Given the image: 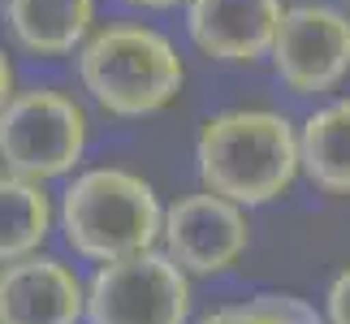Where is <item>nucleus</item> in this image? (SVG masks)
<instances>
[{"mask_svg": "<svg viewBox=\"0 0 350 324\" xmlns=\"http://www.w3.org/2000/svg\"><path fill=\"white\" fill-rule=\"evenodd\" d=\"M204 191L234 199L238 208L273 204L303 173L299 130L273 108H230L204 121L195 139Z\"/></svg>", "mask_w": 350, "mask_h": 324, "instance_id": "f257e3e1", "label": "nucleus"}, {"mask_svg": "<svg viewBox=\"0 0 350 324\" xmlns=\"http://www.w3.org/2000/svg\"><path fill=\"white\" fill-rule=\"evenodd\" d=\"M78 83L109 117H147L182 96L186 65L147 22H104L78 48Z\"/></svg>", "mask_w": 350, "mask_h": 324, "instance_id": "f03ea898", "label": "nucleus"}, {"mask_svg": "<svg viewBox=\"0 0 350 324\" xmlns=\"http://www.w3.org/2000/svg\"><path fill=\"white\" fill-rule=\"evenodd\" d=\"M61 229L78 255L109 264L152 251L165 234V208L139 173L87 169L61 199Z\"/></svg>", "mask_w": 350, "mask_h": 324, "instance_id": "7ed1b4c3", "label": "nucleus"}, {"mask_svg": "<svg viewBox=\"0 0 350 324\" xmlns=\"http://www.w3.org/2000/svg\"><path fill=\"white\" fill-rule=\"evenodd\" d=\"M87 152V113L65 91H13L0 108V165L5 173L48 182L70 173Z\"/></svg>", "mask_w": 350, "mask_h": 324, "instance_id": "20e7f679", "label": "nucleus"}, {"mask_svg": "<svg viewBox=\"0 0 350 324\" xmlns=\"http://www.w3.org/2000/svg\"><path fill=\"white\" fill-rule=\"evenodd\" d=\"M191 281L169 251H139L100 264L87 286L91 324H186Z\"/></svg>", "mask_w": 350, "mask_h": 324, "instance_id": "39448f33", "label": "nucleus"}, {"mask_svg": "<svg viewBox=\"0 0 350 324\" xmlns=\"http://www.w3.org/2000/svg\"><path fill=\"white\" fill-rule=\"evenodd\" d=\"M268 61L294 96H325L342 87L350 78V13L325 0L286 5Z\"/></svg>", "mask_w": 350, "mask_h": 324, "instance_id": "423d86ee", "label": "nucleus"}, {"mask_svg": "<svg viewBox=\"0 0 350 324\" xmlns=\"http://www.w3.org/2000/svg\"><path fill=\"white\" fill-rule=\"evenodd\" d=\"M165 251L178 260L186 273L212 277L238 264V255L247 251V216L234 199L199 191L178 199L165 212Z\"/></svg>", "mask_w": 350, "mask_h": 324, "instance_id": "0eeeda50", "label": "nucleus"}, {"mask_svg": "<svg viewBox=\"0 0 350 324\" xmlns=\"http://www.w3.org/2000/svg\"><path fill=\"white\" fill-rule=\"evenodd\" d=\"M186 35L208 61L255 65L273 52L281 0H186Z\"/></svg>", "mask_w": 350, "mask_h": 324, "instance_id": "6e6552de", "label": "nucleus"}, {"mask_svg": "<svg viewBox=\"0 0 350 324\" xmlns=\"http://www.w3.org/2000/svg\"><path fill=\"white\" fill-rule=\"evenodd\" d=\"M83 316L87 290L65 264L48 255L0 264V324H78Z\"/></svg>", "mask_w": 350, "mask_h": 324, "instance_id": "1a4fd4ad", "label": "nucleus"}, {"mask_svg": "<svg viewBox=\"0 0 350 324\" xmlns=\"http://www.w3.org/2000/svg\"><path fill=\"white\" fill-rule=\"evenodd\" d=\"M5 22L31 57H70L96 31V0H5Z\"/></svg>", "mask_w": 350, "mask_h": 324, "instance_id": "9d476101", "label": "nucleus"}, {"mask_svg": "<svg viewBox=\"0 0 350 324\" xmlns=\"http://www.w3.org/2000/svg\"><path fill=\"white\" fill-rule=\"evenodd\" d=\"M299 160L312 186L350 195V96L320 104L299 126Z\"/></svg>", "mask_w": 350, "mask_h": 324, "instance_id": "9b49d317", "label": "nucleus"}, {"mask_svg": "<svg viewBox=\"0 0 350 324\" xmlns=\"http://www.w3.org/2000/svg\"><path fill=\"white\" fill-rule=\"evenodd\" d=\"M52 229V204L44 186L18 173H0V264L35 255Z\"/></svg>", "mask_w": 350, "mask_h": 324, "instance_id": "f8f14e48", "label": "nucleus"}, {"mask_svg": "<svg viewBox=\"0 0 350 324\" xmlns=\"http://www.w3.org/2000/svg\"><path fill=\"white\" fill-rule=\"evenodd\" d=\"M251 303L273 324H325L316 307L307 299H299V294H260V299H251Z\"/></svg>", "mask_w": 350, "mask_h": 324, "instance_id": "ddd939ff", "label": "nucleus"}, {"mask_svg": "<svg viewBox=\"0 0 350 324\" xmlns=\"http://www.w3.org/2000/svg\"><path fill=\"white\" fill-rule=\"evenodd\" d=\"M329 324H350V268L329 286Z\"/></svg>", "mask_w": 350, "mask_h": 324, "instance_id": "4468645a", "label": "nucleus"}, {"mask_svg": "<svg viewBox=\"0 0 350 324\" xmlns=\"http://www.w3.org/2000/svg\"><path fill=\"white\" fill-rule=\"evenodd\" d=\"M199 324H273L255 303H247V307H221V312H212V316H204Z\"/></svg>", "mask_w": 350, "mask_h": 324, "instance_id": "2eb2a0df", "label": "nucleus"}, {"mask_svg": "<svg viewBox=\"0 0 350 324\" xmlns=\"http://www.w3.org/2000/svg\"><path fill=\"white\" fill-rule=\"evenodd\" d=\"M13 100V65L5 57V48H0V108Z\"/></svg>", "mask_w": 350, "mask_h": 324, "instance_id": "dca6fc26", "label": "nucleus"}, {"mask_svg": "<svg viewBox=\"0 0 350 324\" xmlns=\"http://www.w3.org/2000/svg\"><path fill=\"white\" fill-rule=\"evenodd\" d=\"M126 5H134V9H152V13H160V9H178V5H186V0H126Z\"/></svg>", "mask_w": 350, "mask_h": 324, "instance_id": "f3484780", "label": "nucleus"}, {"mask_svg": "<svg viewBox=\"0 0 350 324\" xmlns=\"http://www.w3.org/2000/svg\"><path fill=\"white\" fill-rule=\"evenodd\" d=\"M0 5H5V0H0Z\"/></svg>", "mask_w": 350, "mask_h": 324, "instance_id": "a211bd4d", "label": "nucleus"}, {"mask_svg": "<svg viewBox=\"0 0 350 324\" xmlns=\"http://www.w3.org/2000/svg\"><path fill=\"white\" fill-rule=\"evenodd\" d=\"M346 5H350V0H346Z\"/></svg>", "mask_w": 350, "mask_h": 324, "instance_id": "6ab92c4d", "label": "nucleus"}]
</instances>
